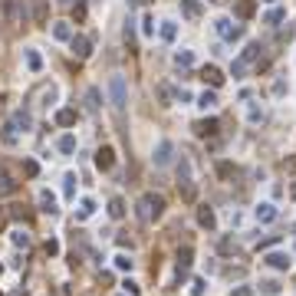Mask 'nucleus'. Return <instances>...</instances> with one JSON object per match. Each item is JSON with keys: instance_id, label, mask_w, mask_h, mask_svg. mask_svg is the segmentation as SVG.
<instances>
[{"instance_id": "f257e3e1", "label": "nucleus", "mask_w": 296, "mask_h": 296, "mask_svg": "<svg viewBox=\"0 0 296 296\" xmlns=\"http://www.w3.org/2000/svg\"><path fill=\"white\" fill-rule=\"evenodd\" d=\"M135 214H138L142 224H152L164 214V198L162 194H142L138 204H135Z\"/></svg>"}, {"instance_id": "f03ea898", "label": "nucleus", "mask_w": 296, "mask_h": 296, "mask_svg": "<svg viewBox=\"0 0 296 296\" xmlns=\"http://www.w3.org/2000/svg\"><path fill=\"white\" fill-rule=\"evenodd\" d=\"M109 99H112V109L125 112L128 106V86H125V76H112L109 79Z\"/></svg>"}, {"instance_id": "7ed1b4c3", "label": "nucleus", "mask_w": 296, "mask_h": 296, "mask_svg": "<svg viewBox=\"0 0 296 296\" xmlns=\"http://www.w3.org/2000/svg\"><path fill=\"white\" fill-rule=\"evenodd\" d=\"M10 128H14L16 135H30L33 132V116H30V109H14V116H10Z\"/></svg>"}, {"instance_id": "20e7f679", "label": "nucleus", "mask_w": 296, "mask_h": 296, "mask_svg": "<svg viewBox=\"0 0 296 296\" xmlns=\"http://www.w3.org/2000/svg\"><path fill=\"white\" fill-rule=\"evenodd\" d=\"M36 204H40V210H43V214H50V218H56V214H60V204H56V194H53V191H46V188H40Z\"/></svg>"}, {"instance_id": "39448f33", "label": "nucleus", "mask_w": 296, "mask_h": 296, "mask_svg": "<svg viewBox=\"0 0 296 296\" xmlns=\"http://www.w3.org/2000/svg\"><path fill=\"white\" fill-rule=\"evenodd\" d=\"M172 155H174V145L168 138H162L155 145V155H152V162L158 164V168H164V164H172Z\"/></svg>"}, {"instance_id": "423d86ee", "label": "nucleus", "mask_w": 296, "mask_h": 296, "mask_svg": "<svg viewBox=\"0 0 296 296\" xmlns=\"http://www.w3.org/2000/svg\"><path fill=\"white\" fill-rule=\"evenodd\" d=\"M70 50H72V56L86 60V56L92 53V40H89V36H82V33H76V36L70 40Z\"/></svg>"}, {"instance_id": "0eeeda50", "label": "nucleus", "mask_w": 296, "mask_h": 296, "mask_svg": "<svg viewBox=\"0 0 296 296\" xmlns=\"http://www.w3.org/2000/svg\"><path fill=\"white\" fill-rule=\"evenodd\" d=\"M214 26H218V33H220L224 40H240V33H244V26L230 24L227 16H220V20H214Z\"/></svg>"}, {"instance_id": "6e6552de", "label": "nucleus", "mask_w": 296, "mask_h": 296, "mask_svg": "<svg viewBox=\"0 0 296 296\" xmlns=\"http://www.w3.org/2000/svg\"><path fill=\"white\" fill-rule=\"evenodd\" d=\"M264 264L273 266V270H290V264H293V260H290V254H283V250H270V254L264 257Z\"/></svg>"}, {"instance_id": "1a4fd4ad", "label": "nucleus", "mask_w": 296, "mask_h": 296, "mask_svg": "<svg viewBox=\"0 0 296 296\" xmlns=\"http://www.w3.org/2000/svg\"><path fill=\"white\" fill-rule=\"evenodd\" d=\"M198 224H201L204 230H218V214H214V208L201 204V208H198Z\"/></svg>"}, {"instance_id": "9d476101", "label": "nucleus", "mask_w": 296, "mask_h": 296, "mask_svg": "<svg viewBox=\"0 0 296 296\" xmlns=\"http://www.w3.org/2000/svg\"><path fill=\"white\" fill-rule=\"evenodd\" d=\"M112 164H116V152H112L109 145H102L99 152H96V168H99V172H109Z\"/></svg>"}, {"instance_id": "9b49d317", "label": "nucleus", "mask_w": 296, "mask_h": 296, "mask_svg": "<svg viewBox=\"0 0 296 296\" xmlns=\"http://www.w3.org/2000/svg\"><path fill=\"white\" fill-rule=\"evenodd\" d=\"M201 79H204V82H210V89L224 86V72H220L218 66H204V70H201Z\"/></svg>"}, {"instance_id": "f8f14e48", "label": "nucleus", "mask_w": 296, "mask_h": 296, "mask_svg": "<svg viewBox=\"0 0 296 296\" xmlns=\"http://www.w3.org/2000/svg\"><path fill=\"white\" fill-rule=\"evenodd\" d=\"M254 218H257L260 224H270V220H276V208H273L270 201H264V204H257V210H254Z\"/></svg>"}, {"instance_id": "ddd939ff", "label": "nucleus", "mask_w": 296, "mask_h": 296, "mask_svg": "<svg viewBox=\"0 0 296 296\" xmlns=\"http://www.w3.org/2000/svg\"><path fill=\"white\" fill-rule=\"evenodd\" d=\"M191 257H194V250H191V247H181V254H178V280H184V276H188Z\"/></svg>"}, {"instance_id": "4468645a", "label": "nucleus", "mask_w": 296, "mask_h": 296, "mask_svg": "<svg viewBox=\"0 0 296 296\" xmlns=\"http://www.w3.org/2000/svg\"><path fill=\"white\" fill-rule=\"evenodd\" d=\"M181 14H184L188 20H198V16L204 14V7H201V0H181Z\"/></svg>"}, {"instance_id": "2eb2a0df", "label": "nucleus", "mask_w": 296, "mask_h": 296, "mask_svg": "<svg viewBox=\"0 0 296 296\" xmlns=\"http://www.w3.org/2000/svg\"><path fill=\"white\" fill-rule=\"evenodd\" d=\"M10 240H14V247H30V240H33V237H30V230H26V227H14V230H10Z\"/></svg>"}, {"instance_id": "dca6fc26", "label": "nucleus", "mask_w": 296, "mask_h": 296, "mask_svg": "<svg viewBox=\"0 0 296 296\" xmlns=\"http://www.w3.org/2000/svg\"><path fill=\"white\" fill-rule=\"evenodd\" d=\"M234 14L240 16V20H250V16L257 14V0H237V7H234Z\"/></svg>"}, {"instance_id": "f3484780", "label": "nucleus", "mask_w": 296, "mask_h": 296, "mask_svg": "<svg viewBox=\"0 0 296 296\" xmlns=\"http://www.w3.org/2000/svg\"><path fill=\"white\" fill-rule=\"evenodd\" d=\"M24 60H26V70L30 72H43V56L36 50H24Z\"/></svg>"}, {"instance_id": "a211bd4d", "label": "nucleus", "mask_w": 296, "mask_h": 296, "mask_svg": "<svg viewBox=\"0 0 296 296\" xmlns=\"http://www.w3.org/2000/svg\"><path fill=\"white\" fill-rule=\"evenodd\" d=\"M218 132V118H201V122L194 125V135H201V138H208V135Z\"/></svg>"}, {"instance_id": "6ab92c4d", "label": "nucleus", "mask_w": 296, "mask_h": 296, "mask_svg": "<svg viewBox=\"0 0 296 296\" xmlns=\"http://www.w3.org/2000/svg\"><path fill=\"white\" fill-rule=\"evenodd\" d=\"M99 106H102V92L96 86H89L86 89V112H99Z\"/></svg>"}, {"instance_id": "aec40b11", "label": "nucleus", "mask_w": 296, "mask_h": 296, "mask_svg": "<svg viewBox=\"0 0 296 296\" xmlns=\"http://www.w3.org/2000/svg\"><path fill=\"white\" fill-rule=\"evenodd\" d=\"M96 214V201L92 198H82V201H79V210H76V220H89Z\"/></svg>"}, {"instance_id": "412c9836", "label": "nucleus", "mask_w": 296, "mask_h": 296, "mask_svg": "<svg viewBox=\"0 0 296 296\" xmlns=\"http://www.w3.org/2000/svg\"><path fill=\"white\" fill-rule=\"evenodd\" d=\"M76 118H79V112H76V109H60V112H56V125H62V128L76 125Z\"/></svg>"}, {"instance_id": "4be33fe9", "label": "nucleus", "mask_w": 296, "mask_h": 296, "mask_svg": "<svg viewBox=\"0 0 296 296\" xmlns=\"http://www.w3.org/2000/svg\"><path fill=\"white\" fill-rule=\"evenodd\" d=\"M56 148H60V155H72L76 152V135H60V142H56Z\"/></svg>"}, {"instance_id": "5701e85b", "label": "nucleus", "mask_w": 296, "mask_h": 296, "mask_svg": "<svg viewBox=\"0 0 296 296\" xmlns=\"http://www.w3.org/2000/svg\"><path fill=\"white\" fill-rule=\"evenodd\" d=\"M72 36H76V33H72L70 24H53V40H60V43H70Z\"/></svg>"}, {"instance_id": "b1692460", "label": "nucleus", "mask_w": 296, "mask_h": 296, "mask_svg": "<svg viewBox=\"0 0 296 296\" xmlns=\"http://www.w3.org/2000/svg\"><path fill=\"white\" fill-rule=\"evenodd\" d=\"M76 181H79V178H76L72 172L62 174V194H66V201H72V198H76Z\"/></svg>"}, {"instance_id": "393cba45", "label": "nucleus", "mask_w": 296, "mask_h": 296, "mask_svg": "<svg viewBox=\"0 0 296 296\" xmlns=\"http://www.w3.org/2000/svg\"><path fill=\"white\" fill-rule=\"evenodd\" d=\"M218 92H214V89H210V92H201V96H198V106H201V109L204 112H208V109H218Z\"/></svg>"}, {"instance_id": "a878e982", "label": "nucleus", "mask_w": 296, "mask_h": 296, "mask_svg": "<svg viewBox=\"0 0 296 296\" xmlns=\"http://www.w3.org/2000/svg\"><path fill=\"white\" fill-rule=\"evenodd\" d=\"M109 218L112 220H122L125 218V201H122V198H112V201H109Z\"/></svg>"}, {"instance_id": "bb28decb", "label": "nucleus", "mask_w": 296, "mask_h": 296, "mask_svg": "<svg viewBox=\"0 0 296 296\" xmlns=\"http://www.w3.org/2000/svg\"><path fill=\"white\" fill-rule=\"evenodd\" d=\"M14 191H16V181L0 168V194H14Z\"/></svg>"}, {"instance_id": "cd10ccee", "label": "nucleus", "mask_w": 296, "mask_h": 296, "mask_svg": "<svg viewBox=\"0 0 296 296\" xmlns=\"http://www.w3.org/2000/svg\"><path fill=\"white\" fill-rule=\"evenodd\" d=\"M174 66H194V53H191V50H178V53H174Z\"/></svg>"}, {"instance_id": "c85d7f7f", "label": "nucleus", "mask_w": 296, "mask_h": 296, "mask_svg": "<svg viewBox=\"0 0 296 296\" xmlns=\"http://www.w3.org/2000/svg\"><path fill=\"white\" fill-rule=\"evenodd\" d=\"M174 36H178V24H172V20H164V24H162V40H164V43H172Z\"/></svg>"}, {"instance_id": "c756f323", "label": "nucleus", "mask_w": 296, "mask_h": 296, "mask_svg": "<svg viewBox=\"0 0 296 296\" xmlns=\"http://www.w3.org/2000/svg\"><path fill=\"white\" fill-rule=\"evenodd\" d=\"M46 14H50V4H46V0H40L36 10H33V20H36V24H46Z\"/></svg>"}, {"instance_id": "7c9ffc66", "label": "nucleus", "mask_w": 296, "mask_h": 296, "mask_svg": "<svg viewBox=\"0 0 296 296\" xmlns=\"http://www.w3.org/2000/svg\"><path fill=\"white\" fill-rule=\"evenodd\" d=\"M112 260H116V270H132V266H135V260L132 257H125V254H116V257H112Z\"/></svg>"}, {"instance_id": "2f4dec72", "label": "nucleus", "mask_w": 296, "mask_h": 296, "mask_svg": "<svg viewBox=\"0 0 296 296\" xmlns=\"http://www.w3.org/2000/svg\"><path fill=\"white\" fill-rule=\"evenodd\" d=\"M24 174H26V178H36V174H40V164L33 162V158H24Z\"/></svg>"}, {"instance_id": "473e14b6", "label": "nucleus", "mask_w": 296, "mask_h": 296, "mask_svg": "<svg viewBox=\"0 0 296 296\" xmlns=\"http://www.w3.org/2000/svg\"><path fill=\"white\" fill-rule=\"evenodd\" d=\"M142 33H145V36H152V33H155V16H152V14L142 16Z\"/></svg>"}, {"instance_id": "72a5a7b5", "label": "nucleus", "mask_w": 296, "mask_h": 296, "mask_svg": "<svg viewBox=\"0 0 296 296\" xmlns=\"http://www.w3.org/2000/svg\"><path fill=\"white\" fill-rule=\"evenodd\" d=\"M283 16H286V10H280V7H276V10H270V14H266V20H264V24L276 26V24H280V20H283Z\"/></svg>"}, {"instance_id": "f704fd0d", "label": "nucleus", "mask_w": 296, "mask_h": 296, "mask_svg": "<svg viewBox=\"0 0 296 296\" xmlns=\"http://www.w3.org/2000/svg\"><path fill=\"white\" fill-rule=\"evenodd\" d=\"M218 250H220V254H234V250H237V244H234V240H230V237H220V244H218Z\"/></svg>"}, {"instance_id": "c9c22d12", "label": "nucleus", "mask_w": 296, "mask_h": 296, "mask_svg": "<svg viewBox=\"0 0 296 296\" xmlns=\"http://www.w3.org/2000/svg\"><path fill=\"white\" fill-rule=\"evenodd\" d=\"M16 138H20V135H16L10 125H4V145H16Z\"/></svg>"}, {"instance_id": "e433bc0d", "label": "nucleus", "mask_w": 296, "mask_h": 296, "mask_svg": "<svg viewBox=\"0 0 296 296\" xmlns=\"http://www.w3.org/2000/svg\"><path fill=\"white\" fill-rule=\"evenodd\" d=\"M122 290H125V296H138V293H142L135 280H125V283H122Z\"/></svg>"}, {"instance_id": "4c0bfd02", "label": "nucleus", "mask_w": 296, "mask_h": 296, "mask_svg": "<svg viewBox=\"0 0 296 296\" xmlns=\"http://www.w3.org/2000/svg\"><path fill=\"white\" fill-rule=\"evenodd\" d=\"M247 118H250V122H254V125H257V122H264V109H257V106H250Z\"/></svg>"}, {"instance_id": "58836bf2", "label": "nucleus", "mask_w": 296, "mask_h": 296, "mask_svg": "<svg viewBox=\"0 0 296 296\" xmlns=\"http://www.w3.org/2000/svg\"><path fill=\"white\" fill-rule=\"evenodd\" d=\"M218 174H220V178H230V174H234V164H230V162H220L218 164Z\"/></svg>"}, {"instance_id": "ea45409f", "label": "nucleus", "mask_w": 296, "mask_h": 296, "mask_svg": "<svg viewBox=\"0 0 296 296\" xmlns=\"http://www.w3.org/2000/svg\"><path fill=\"white\" fill-rule=\"evenodd\" d=\"M260 290H264V293H280V283H273V280H264V283H260Z\"/></svg>"}, {"instance_id": "a19ab883", "label": "nucleus", "mask_w": 296, "mask_h": 296, "mask_svg": "<svg viewBox=\"0 0 296 296\" xmlns=\"http://www.w3.org/2000/svg\"><path fill=\"white\" fill-rule=\"evenodd\" d=\"M72 20H86V4H76V7H72Z\"/></svg>"}, {"instance_id": "79ce46f5", "label": "nucleus", "mask_w": 296, "mask_h": 296, "mask_svg": "<svg viewBox=\"0 0 296 296\" xmlns=\"http://www.w3.org/2000/svg\"><path fill=\"white\" fill-rule=\"evenodd\" d=\"M204 290H208V283H204V280H194V283H191V293H194V296H204Z\"/></svg>"}, {"instance_id": "37998d69", "label": "nucleus", "mask_w": 296, "mask_h": 296, "mask_svg": "<svg viewBox=\"0 0 296 296\" xmlns=\"http://www.w3.org/2000/svg\"><path fill=\"white\" fill-rule=\"evenodd\" d=\"M46 254L56 257V254H60V240H46Z\"/></svg>"}, {"instance_id": "c03bdc74", "label": "nucleus", "mask_w": 296, "mask_h": 296, "mask_svg": "<svg viewBox=\"0 0 296 296\" xmlns=\"http://www.w3.org/2000/svg\"><path fill=\"white\" fill-rule=\"evenodd\" d=\"M286 92V82H283V79H276V82H273V96H283Z\"/></svg>"}, {"instance_id": "a18cd8bd", "label": "nucleus", "mask_w": 296, "mask_h": 296, "mask_svg": "<svg viewBox=\"0 0 296 296\" xmlns=\"http://www.w3.org/2000/svg\"><path fill=\"white\" fill-rule=\"evenodd\" d=\"M230 296H254V290H250V286H237Z\"/></svg>"}, {"instance_id": "49530a36", "label": "nucleus", "mask_w": 296, "mask_h": 296, "mask_svg": "<svg viewBox=\"0 0 296 296\" xmlns=\"http://www.w3.org/2000/svg\"><path fill=\"white\" fill-rule=\"evenodd\" d=\"M178 102H191V92H188V89H178Z\"/></svg>"}, {"instance_id": "de8ad7c7", "label": "nucleus", "mask_w": 296, "mask_h": 296, "mask_svg": "<svg viewBox=\"0 0 296 296\" xmlns=\"http://www.w3.org/2000/svg\"><path fill=\"white\" fill-rule=\"evenodd\" d=\"M283 164H286L290 172H296V158H286V162H283Z\"/></svg>"}, {"instance_id": "09e8293b", "label": "nucleus", "mask_w": 296, "mask_h": 296, "mask_svg": "<svg viewBox=\"0 0 296 296\" xmlns=\"http://www.w3.org/2000/svg\"><path fill=\"white\" fill-rule=\"evenodd\" d=\"M290 194H293V198H296V184H293V191H290Z\"/></svg>"}, {"instance_id": "8fccbe9b", "label": "nucleus", "mask_w": 296, "mask_h": 296, "mask_svg": "<svg viewBox=\"0 0 296 296\" xmlns=\"http://www.w3.org/2000/svg\"><path fill=\"white\" fill-rule=\"evenodd\" d=\"M135 4H145V0H135Z\"/></svg>"}, {"instance_id": "3c124183", "label": "nucleus", "mask_w": 296, "mask_h": 296, "mask_svg": "<svg viewBox=\"0 0 296 296\" xmlns=\"http://www.w3.org/2000/svg\"><path fill=\"white\" fill-rule=\"evenodd\" d=\"M214 4H220V0H214Z\"/></svg>"}, {"instance_id": "603ef678", "label": "nucleus", "mask_w": 296, "mask_h": 296, "mask_svg": "<svg viewBox=\"0 0 296 296\" xmlns=\"http://www.w3.org/2000/svg\"><path fill=\"white\" fill-rule=\"evenodd\" d=\"M266 4H273V0H266Z\"/></svg>"}]
</instances>
